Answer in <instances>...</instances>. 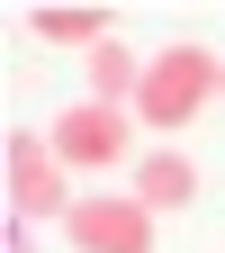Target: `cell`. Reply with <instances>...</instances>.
<instances>
[{"instance_id": "obj_1", "label": "cell", "mask_w": 225, "mask_h": 253, "mask_svg": "<svg viewBox=\"0 0 225 253\" xmlns=\"http://www.w3.org/2000/svg\"><path fill=\"white\" fill-rule=\"evenodd\" d=\"M72 244L81 253H144V208L90 199V208H72Z\"/></svg>"}, {"instance_id": "obj_4", "label": "cell", "mask_w": 225, "mask_h": 253, "mask_svg": "<svg viewBox=\"0 0 225 253\" xmlns=\"http://www.w3.org/2000/svg\"><path fill=\"white\" fill-rule=\"evenodd\" d=\"M63 154H72V163H108L117 154V118H99V109L63 118Z\"/></svg>"}, {"instance_id": "obj_3", "label": "cell", "mask_w": 225, "mask_h": 253, "mask_svg": "<svg viewBox=\"0 0 225 253\" xmlns=\"http://www.w3.org/2000/svg\"><path fill=\"white\" fill-rule=\"evenodd\" d=\"M135 199L144 208H189V199H198V172H189L180 154H153V163L135 172Z\"/></svg>"}, {"instance_id": "obj_7", "label": "cell", "mask_w": 225, "mask_h": 253, "mask_svg": "<svg viewBox=\"0 0 225 253\" xmlns=\"http://www.w3.org/2000/svg\"><path fill=\"white\" fill-rule=\"evenodd\" d=\"M99 82H108V90H126V82H135V54H117V45H108V54H99Z\"/></svg>"}, {"instance_id": "obj_6", "label": "cell", "mask_w": 225, "mask_h": 253, "mask_svg": "<svg viewBox=\"0 0 225 253\" xmlns=\"http://www.w3.org/2000/svg\"><path fill=\"white\" fill-rule=\"evenodd\" d=\"M99 9H36V37H54V45H81V37H99Z\"/></svg>"}, {"instance_id": "obj_5", "label": "cell", "mask_w": 225, "mask_h": 253, "mask_svg": "<svg viewBox=\"0 0 225 253\" xmlns=\"http://www.w3.org/2000/svg\"><path fill=\"white\" fill-rule=\"evenodd\" d=\"M9 190H18L27 208H54V163H45L36 145H9Z\"/></svg>"}, {"instance_id": "obj_2", "label": "cell", "mask_w": 225, "mask_h": 253, "mask_svg": "<svg viewBox=\"0 0 225 253\" xmlns=\"http://www.w3.org/2000/svg\"><path fill=\"white\" fill-rule=\"evenodd\" d=\"M198 82H207V54H171L162 73H153V90H144V109H153V118L171 126V118H189V109H198Z\"/></svg>"}]
</instances>
